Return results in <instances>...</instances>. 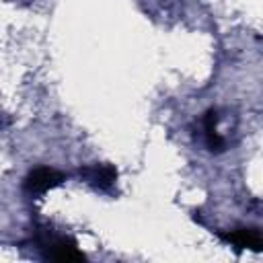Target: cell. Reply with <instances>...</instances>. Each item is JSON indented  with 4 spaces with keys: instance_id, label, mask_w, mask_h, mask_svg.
I'll use <instances>...</instances> for the list:
<instances>
[{
    "instance_id": "cell-4",
    "label": "cell",
    "mask_w": 263,
    "mask_h": 263,
    "mask_svg": "<svg viewBox=\"0 0 263 263\" xmlns=\"http://www.w3.org/2000/svg\"><path fill=\"white\" fill-rule=\"evenodd\" d=\"M222 238L226 242H232L238 249H251V251H259L261 249V234L255 228H238V230L222 234Z\"/></svg>"
},
{
    "instance_id": "cell-3",
    "label": "cell",
    "mask_w": 263,
    "mask_h": 263,
    "mask_svg": "<svg viewBox=\"0 0 263 263\" xmlns=\"http://www.w3.org/2000/svg\"><path fill=\"white\" fill-rule=\"evenodd\" d=\"M47 257L55 261H80L84 255L76 249V242L72 238H58L47 245Z\"/></svg>"
},
{
    "instance_id": "cell-5",
    "label": "cell",
    "mask_w": 263,
    "mask_h": 263,
    "mask_svg": "<svg viewBox=\"0 0 263 263\" xmlns=\"http://www.w3.org/2000/svg\"><path fill=\"white\" fill-rule=\"evenodd\" d=\"M216 121H218V113L208 111L205 119H203V129H205V142H208L210 150H222L224 148V140L220 138V134L216 129Z\"/></svg>"
},
{
    "instance_id": "cell-1",
    "label": "cell",
    "mask_w": 263,
    "mask_h": 263,
    "mask_svg": "<svg viewBox=\"0 0 263 263\" xmlns=\"http://www.w3.org/2000/svg\"><path fill=\"white\" fill-rule=\"evenodd\" d=\"M64 179H66L64 173H60V171H55V168L37 166V168H33V171L27 175V179H25V183H23V191H25L29 197H37V195H41V193H45V191L58 187Z\"/></svg>"
},
{
    "instance_id": "cell-2",
    "label": "cell",
    "mask_w": 263,
    "mask_h": 263,
    "mask_svg": "<svg viewBox=\"0 0 263 263\" xmlns=\"http://www.w3.org/2000/svg\"><path fill=\"white\" fill-rule=\"evenodd\" d=\"M80 175L86 179L88 185H92L99 191H109L115 185L117 179V171L111 164H95V166H86L80 171Z\"/></svg>"
}]
</instances>
